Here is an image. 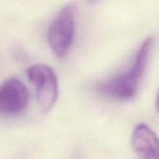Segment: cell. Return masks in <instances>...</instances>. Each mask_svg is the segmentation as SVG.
I'll list each match as a JSON object with an SVG mask.
<instances>
[{"label": "cell", "instance_id": "cell-2", "mask_svg": "<svg viewBox=\"0 0 159 159\" xmlns=\"http://www.w3.org/2000/svg\"><path fill=\"white\" fill-rule=\"evenodd\" d=\"M76 7L73 3L63 6L51 20L48 40L53 53L63 58L67 55L75 37Z\"/></svg>", "mask_w": 159, "mask_h": 159}, {"label": "cell", "instance_id": "cell-3", "mask_svg": "<svg viewBox=\"0 0 159 159\" xmlns=\"http://www.w3.org/2000/svg\"><path fill=\"white\" fill-rule=\"evenodd\" d=\"M27 75L35 88L36 99L41 110L48 113L55 105L59 95V84L55 72L47 64L36 63L27 69Z\"/></svg>", "mask_w": 159, "mask_h": 159}, {"label": "cell", "instance_id": "cell-5", "mask_svg": "<svg viewBox=\"0 0 159 159\" xmlns=\"http://www.w3.org/2000/svg\"><path fill=\"white\" fill-rule=\"evenodd\" d=\"M131 143L141 159H158L157 137L146 124H140L134 129Z\"/></svg>", "mask_w": 159, "mask_h": 159}, {"label": "cell", "instance_id": "cell-1", "mask_svg": "<svg viewBox=\"0 0 159 159\" xmlns=\"http://www.w3.org/2000/svg\"><path fill=\"white\" fill-rule=\"evenodd\" d=\"M154 42V37L144 40L140 46L130 68L102 83L99 87L100 91L118 100H129L134 97L145 74Z\"/></svg>", "mask_w": 159, "mask_h": 159}, {"label": "cell", "instance_id": "cell-4", "mask_svg": "<svg viewBox=\"0 0 159 159\" xmlns=\"http://www.w3.org/2000/svg\"><path fill=\"white\" fill-rule=\"evenodd\" d=\"M29 93L24 84L18 78L11 77L0 85V114L15 116L21 113L28 105Z\"/></svg>", "mask_w": 159, "mask_h": 159}]
</instances>
